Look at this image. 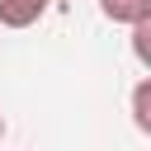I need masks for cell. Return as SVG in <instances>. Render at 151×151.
<instances>
[{
  "mask_svg": "<svg viewBox=\"0 0 151 151\" xmlns=\"http://www.w3.org/2000/svg\"><path fill=\"white\" fill-rule=\"evenodd\" d=\"M47 5L52 0H0V24L5 28H28L47 14Z\"/></svg>",
  "mask_w": 151,
  "mask_h": 151,
  "instance_id": "obj_1",
  "label": "cell"
},
{
  "mask_svg": "<svg viewBox=\"0 0 151 151\" xmlns=\"http://www.w3.org/2000/svg\"><path fill=\"white\" fill-rule=\"evenodd\" d=\"M99 14L113 24H146L151 19V0H99Z\"/></svg>",
  "mask_w": 151,
  "mask_h": 151,
  "instance_id": "obj_2",
  "label": "cell"
},
{
  "mask_svg": "<svg viewBox=\"0 0 151 151\" xmlns=\"http://www.w3.org/2000/svg\"><path fill=\"white\" fill-rule=\"evenodd\" d=\"M146 109H151V80H142V85L132 90V123H137L142 132H151V113H146Z\"/></svg>",
  "mask_w": 151,
  "mask_h": 151,
  "instance_id": "obj_3",
  "label": "cell"
},
{
  "mask_svg": "<svg viewBox=\"0 0 151 151\" xmlns=\"http://www.w3.org/2000/svg\"><path fill=\"white\" fill-rule=\"evenodd\" d=\"M0 137H5V118H0Z\"/></svg>",
  "mask_w": 151,
  "mask_h": 151,
  "instance_id": "obj_4",
  "label": "cell"
}]
</instances>
